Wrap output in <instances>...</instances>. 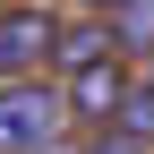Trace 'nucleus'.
Listing matches in <instances>:
<instances>
[{"label": "nucleus", "instance_id": "nucleus-5", "mask_svg": "<svg viewBox=\"0 0 154 154\" xmlns=\"http://www.w3.org/2000/svg\"><path fill=\"white\" fill-rule=\"evenodd\" d=\"M111 128H128V137H146V146H154V77H128V86H120Z\"/></svg>", "mask_w": 154, "mask_h": 154}, {"label": "nucleus", "instance_id": "nucleus-1", "mask_svg": "<svg viewBox=\"0 0 154 154\" xmlns=\"http://www.w3.org/2000/svg\"><path fill=\"white\" fill-rule=\"evenodd\" d=\"M69 128V94L43 77H9L0 86V154H51Z\"/></svg>", "mask_w": 154, "mask_h": 154}, {"label": "nucleus", "instance_id": "nucleus-2", "mask_svg": "<svg viewBox=\"0 0 154 154\" xmlns=\"http://www.w3.org/2000/svg\"><path fill=\"white\" fill-rule=\"evenodd\" d=\"M60 43V17L51 9H0V77H34Z\"/></svg>", "mask_w": 154, "mask_h": 154}, {"label": "nucleus", "instance_id": "nucleus-4", "mask_svg": "<svg viewBox=\"0 0 154 154\" xmlns=\"http://www.w3.org/2000/svg\"><path fill=\"white\" fill-rule=\"evenodd\" d=\"M111 43L120 51H154V0H111Z\"/></svg>", "mask_w": 154, "mask_h": 154}, {"label": "nucleus", "instance_id": "nucleus-7", "mask_svg": "<svg viewBox=\"0 0 154 154\" xmlns=\"http://www.w3.org/2000/svg\"><path fill=\"white\" fill-rule=\"evenodd\" d=\"M94 9H111V0H94Z\"/></svg>", "mask_w": 154, "mask_h": 154}, {"label": "nucleus", "instance_id": "nucleus-3", "mask_svg": "<svg viewBox=\"0 0 154 154\" xmlns=\"http://www.w3.org/2000/svg\"><path fill=\"white\" fill-rule=\"evenodd\" d=\"M120 86L128 77L111 69V51H86V60H69V120H111V103H120Z\"/></svg>", "mask_w": 154, "mask_h": 154}, {"label": "nucleus", "instance_id": "nucleus-6", "mask_svg": "<svg viewBox=\"0 0 154 154\" xmlns=\"http://www.w3.org/2000/svg\"><path fill=\"white\" fill-rule=\"evenodd\" d=\"M86 154H146V137H128V128H111V120H103V137H94Z\"/></svg>", "mask_w": 154, "mask_h": 154}]
</instances>
